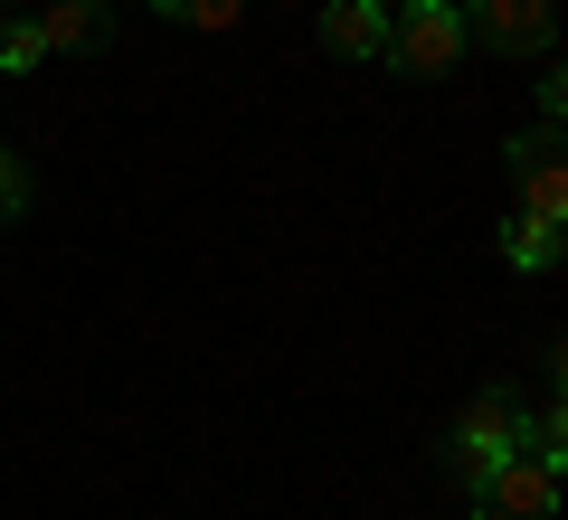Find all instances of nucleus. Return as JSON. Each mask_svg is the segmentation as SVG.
<instances>
[{"label": "nucleus", "instance_id": "obj_12", "mask_svg": "<svg viewBox=\"0 0 568 520\" xmlns=\"http://www.w3.org/2000/svg\"><path fill=\"white\" fill-rule=\"evenodd\" d=\"M20 208H29V161L0 152V218H20Z\"/></svg>", "mask_w": 568, "mask_h": 520}, {"label": "nucleus", "instance_id": "obj_4", "mask_svg": "<svg viewBox=\"0 0 568 520\" xmlns=\"http://www.w3.org/2000/svg\"><path fill=\"white\" fill-rule=\"evenodd\" d=\"M474 520H559V473H540L530 455H503L474 482Z\"/></svg>", "mask_w": 568, "mask_h": 520}, {"label": "nucleus", "instance_id": "obj_8", "mask_svg": "<svg viewBox=\"0 0 568 520\" xmlns=\"http://www.w3.org/2000/svg\"><path fill=\"white\" fill-rule=\"evenodd\" d=\"M511 455H530L540 473H559V482H568V398H549L540 417L521 407V445H511Z\"/></svg>", "mask_w": 568, "mask_h": 520}, {"label": "nucleus", "instance_id": "obj_6", "mask_svg": "<svg viewBox=\"0 0 568 520\" xmlns=\"http://www.w3.org/2000/svg\"><path fill=\"white\" fill-rule=\"evenodd\" d=\"M323 48L351 67L388 58V0H323Z\"/></svg>", "mask_w": 568, "mask_h": 520}, {"label": "nucleus", "instance_id": "obj_2", "mask_svg": "<svg viewBox=\"0 0 568 520\" xmlns=\"http://www.w3.org/2000/svg\"><path fill=\"white\" fill-rule=\"evenodd\" d=\"M503 161H511V190H521V218L568 227V133H559V123H530V133H511Z\"/></svg>", "mask_w": 568, "mask_h": 520}, {"label": "nucleus", "instance_id": "obj_7", "mask_svg": "<svg viewBox=\"0 0 568 520\" xmlns=\"http://www.w3.org/2000/svg\"><path fill=\"white\" fill-rule=\"evenodd\" d=\"M39 39L48 48H104V39H114V20H104V0H48V10H39Z\"/></svg>", "mask_w": 568, "mask_h": 520}, {"label": "nucleus", "instance_id": "obj_5", "mask_svg": "<svg viewBox=\"0 0 568 520\" xmlns=\"http://www.w3.org/2000/svg\"><path fill=\"white\" fill-rule=\"evenodd\" d=\"M465 29L493 48V58H540L549 48V0H474Z\"/></svg>", "mask_w": 568, "mask_h": 520}, {"label": "nucleus", "instance_id": "obj_11", "mask_svg": "<svg viewBox=\"0 0 568 520\" xmlns=\"http://www.w3.org/2000/svg\"><path fill=\"white\" fill-rule=\"evenodd\" d=\"M162 20H181V29H237L246 20V0H152Z\"/></svg>", "mask_w": 568, "mask_h": 520}, {"label": "nucleus", "instance_id": "obj_9", "mask_svg": "<svg viewBox=\"0 0 568 520\" xmlns=\"http://www.w3.org/2000/svg\"><path fill=\"white\" fill-rule=\"evenodd\" d=\"M503 256L521 265V275H540V265L568 256V227H549V218H511V227H503Z\"/></svg>", "mask_w": 568, "mask_h": 520}, {"label": "nucleus", "instance_id": "obj_1", "mask_svg": "<svg viewBox=\"0 0 568 520\" xmlns=\"http://www.w3.org/2000/svg\"><path fill=\"white\" fill-rule=\"evenodd\" d=\"M465 48H474V29L455 0H388V67L398 77H455Z\"/></svg>", "mask_w": 568, "mask_h": 520}, {"label": "nucleus", "instance_id": "obj_13", "mask_svg": "<svg viewBox=\"0 0 568 520\" xmlns=\"http://www.w3.org/2000/svg\"><path fill=\"white\" fill-rule=\"evenodd\" d=\"M540 123H568V58H549L540 77Z\"/></svg>", "mask_w": 568, "mask_h": 520}, {"label": "nucleus", "instance_id": "obj_15", "mask_svg": "<svg viewBox=\"0 0 568 520\" xmlns=\"http://www.w3.org/2000/svg\"><path fill=\"white\" fill-rule=\"evenodd\" d=\"M0 10H10V0H0Z\"/></svg>", "mask_w": 568, "mask_h": 520}, {"label": "nucleus", "instance_id": "obj_10", "mask_svg": "<svg viewBox=\"0 0 568 520\" xmlns=\"http://www.w3.org/2000/svg\"><path fill=\"white\" fill-rule=\"evenodd\" d=\"M48 58V39H39V20H20V10H0V77H29V67Z\"/></svg>", "mask_w": 568, "mask_h": 520}, {"label": "nucleus", "instance_id": "obj_14", "mask_svg": "<svg viewBox=\"0 0 568 520\" xmlns=\"http://www.w3.org/2000/svg\"><path fill=\"white\" fill-rule=\"evenodd\" d=\"M549 379H559V398H568V332L549 340Z\"/></svg>", "mask_w": 568, "mask_h": 520}, {"label": "nucleus", "instance_id": "obj_3", "mask_svg": "<svg viewBox=\"0 0 568 520\" xmlns=\"http://www.w3.org/2000/svg\"><path fill=\"white\" fill-rule=\"evenodd\" d=\"M511 445H521V398H511V388H484V398L455 417V482L474 492V482H484Z\"/></svg>", "mask_w": 568, "mask_h": 520}]
</instances>
